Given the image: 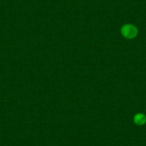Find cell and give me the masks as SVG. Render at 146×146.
<instances>
[{"label": "cell", "mask_w": 146, "mask_h": 146, "mask_svg": "<svg viewBox=\"0 0 146 146\" xmlns=\"http://www.w3.org/2000/svg\"><path fill=\"white\" fill-rule=\"evenodd\" d=\"M134 123L137 125H143L146 123V116L143 113H137L134 116Z\"/></svg>", "instance_id": "cell-2"}, {"label": "cell", "mask_w": 146, "mask_h": 146, "mask_svg": "<svg viewBox=\"0 0 146 146\" xmlns=\"http://www.w3.org/2000/svg\"><path fill=\"white\" fill-rule=\"evenodd\" d=\"M121 33L125 38L131 40L137 36L138 30L135 25L127 24V25H123V27L121 28Z\"/></svg>", "instance_id": "cell-1"}]
</instances>
